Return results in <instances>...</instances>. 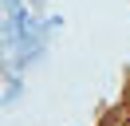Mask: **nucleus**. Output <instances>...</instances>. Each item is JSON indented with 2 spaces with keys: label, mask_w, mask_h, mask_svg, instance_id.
<instances>
[]
</instances>
